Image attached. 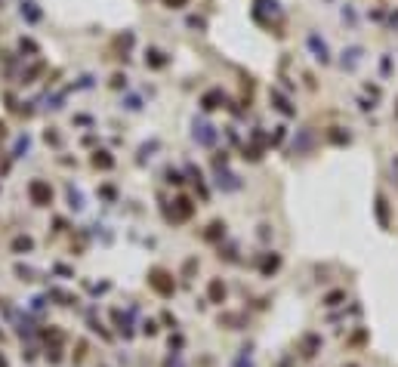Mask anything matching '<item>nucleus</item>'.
<instances>
[{
	"mask_svg": "<svg viewBox=\"0 0 398 367\" xmlns=\"http://www.w3.org/2000/svg\"><path fill=\"white\" fill-rule=\"evenodd\" d=\"M28 198L34 207H49L53 204V188H49V182L44 179H31L28 182Z\"/></svg>",
	"mask_w": 398,
	"mask_h": 367,
	"instance_id": "nucleus-1",
	"label": "nucleus"
},
{
	"mask_svg": "<svg viewBox=\"0 0 398 367\" xmlns=\"http://www.w3.org/2000/svg\"><path fill=\"white\" fill-rule=\"evenodd\" d=\"M148 284L155 287L160 296H173V293H176V284H173L170 272H164V269H151V272H148Z\"/></svg>",
	"mask_w": 398,
	"mask_h": 367,
	"instance_id": "nucleus-2",
	"label": "nucleus"
},
{
	"mask_svg": "<svg viewBox=\"0 0 398 367\" xmlns=\"http://www.w3.org/2000/svg\"><path fill=\"white\" fill-rule=\"evenodd\" d=\"M269 99H272V105H275L281 114H287V118H293V114H296V108L290 105V99H287L281 90H275V87H272V90H269Z\"/></svg>",
	"mask_w": 398,
	"mask_h": 367,
	"instance_id": "nucleus-3",
	"label": "nucleus"
},
{
	"mask_svg": "<svg viewBox=\"0 0 398 367\" xmlns=\"http://www.w3.org/2000/svg\"><path fill=\"white\" fill-rule=\"evenodd\" d=\"M194 142L198 145H213L216 142V130L210 127V123H204V121L194 123Z\"/></svg>",
	"mask_w": 398,
	"mask_h": 367,
	"instance_id": "nucleus-4",
	"label": "nucleus"
},
{
	"mask_svg": "<svg viewBox=\"0 0 398 367\" xmlns=\"http://www.w3.org/2000/svg\"><path fill=\"white\" fill-rule=\"evenodd\" d=\"M225 296H228L225 284H223L219 278H213V281L207 284V299H210V303H216V306H223V303H225Z\"/></svg>",
	"mask_w": 398,
	"mask_h": 367,
	"instance_id": "nucleus-5",
	"label": "nucleus"
},
{
	"mask_svg": "<svg viewBox=\"0 0 398 367\" xmlns=\"http://www.w3.org/2000/svg\"><path fill=\"white\" fill-rule=\"evenodd\" d=\"M225 102L223 90H210V93H204V99H201V105H204V111H213V108H219Z\"/></svg>",
	"mask_w": 398,
	"mask_h": 367,
	"instance_id": "nucleus-6",
	"label": "nucleus"
},
{
	"mask_svg": "<svg viewBox=\"0 0 398 367\" xmlns=\"http://www.w3.org/2000/svg\"><path fill=\"white\" fill-rule=\"evenodd\" d=\"M194 213V204L189 201V198H179V201H176V210H173V219H189V216Z\"/></svg>",
	"mask_w": 398,
	"mask_h": 367,
	"instance_id": "nucleus-7",
	"label": "nucleus"
},
{
	"mask_svg": "<svg viewBox=\"0 0 398 367\" xmlns=\"http://www.w3.org/2000/svg\"><path fill=\"white\" fill-rule=\"evenodd\" d=\"M145 65H148V68H164V65H167V56L160 53V49L151 46V49H145Z\"/></svg>",
	"mask_w": 398,
	"mask_h": 367,
	"instance_id": "nucleus-8",
	"label": "nucleus"
},
{
	"mask_svg": "<svg viewBox=\"0 0 398 367\" xmlns=\"http://www.w3.org/2000/svg\"><path fill=\"white\" fill-rule=\"evenodd\" d=\"M278 265H281V256H278V253H266V260H262L259 272H262V275H275Z\"/></svg>",
	"mask_w": 398,
	"mask_h": 367,
	"instance_id": "nucleus-9",
	"label": "nucleus"
},
{
	"mask_svg": "<svg viewBox=\"0 0 398 367\" xmlns=\"http://www.w3.org/2000/svg\"><path fill=\"white\" fill-rule=\"evenodd\" d=\"M309 46L315 49V56H318L321 62H330V53H327V44H324V40H318L315 34H309Z\"/></svg>",
	"mask_w": 398,
	"mask_h": 367,
	"instance_id": "nucleus-10",
	"label": "nucleus"
},
{
	"mask_svg": "<svg viewBox=\"0 0 398 367\" xmlns=\"http://www.w3.org/2000/svg\"><path fill=\"white\" fill-rule=\"evenodd\" d=\"M93 167H96V170H111V167H114V157L108 154V152H96V154H93Z\"/></svg>",
	"mask_w": 398,
	"mask_h": 367,
	"instance_id": "nucleus-11",
	"label": "nucleus"
},
{
	"mask_svg": "<svg viewBox=\"0 0 398 367\" xmlns=\"http://www.w3.org/2000/svg\"><path fill=\"white\" fill-rule=\"evenodd\" d=\"M377 222L383 225V229L389 225V204H386L383 195H377Z\"/></svg>",
	"mask_w": 398,
	"mask_h": 367,
	"instance_id": "nucleus-12",
	"label": "nucleus"
},
{
	"mask_svg": "<svg viewBox=\"0 0 398 367\" xmlns=\"http://www.w3.org/2000/svg\"><path fill=\"white\" fill-rule=\"evenodd\" d=\"M22 15H25L28 22H37V19H40V10H37L34 0H22Z\"/></svg>",
	"mask_w": 398,
	"mask_h": 367,
	"instance_id": "nucleus-13",
	"label": "nucleus"
},
{
	"mask_svg": "<svg viewBox=\"0 0 398 367\" xmlns=\"http://www.w3.org/2000/svg\"><path fill=\"white\" fill-rule=\"evenodd\" d=\"M13 250H16V253H31V250H34V241H31L28 235H19L13 241Z\"/></svg>",
	"mask_w": 398,
	"mask_h": 367,
	"instance_id": "nucleus-14",
	"label": "nucleus"
},
{
	"mask_svg": "<svg viewBox=\"0 0 398 367\" xmlns=\"http://www.w3.org/2000/svg\"><path fill=\"white\" fill-rule=\"evenodd\" d=\"M223 235H225V222H219V219H216V222H210V229L204 231V238H207V241H219Z\"/></svg>",
	"mask_w": 398,
	"mask_h": 367,
	"instance_id": "nucleus-15",
	"label": "nucleus"
},
{
	"mask_svg": "<svg viewBox=\"0 0 398 367\" xmlns=\"http://www.w3.org/2000/svg\"><path fill=\"white\" fill-rule=\"evenodd\" d=\"M318 343H321L318 336H306V339H302V355L312 358V355H315V349H318Z\"/></svg>",
	"mask_w": 398,
	"mask_h": 367,
	"instance_id": "nucleus-16",
	"label": "nucleus"
},
{
	"mask_svg": "<svg viewBox=\"0 0 398 367\" xmlns=\"http://www.w3.org/2000/svg\"><path fill=\"white\" fill-rule=\"evenodd\" d=\"M343 299H346L343 290H334V293H327V296H324V306H340Z\"/></svg>",
	"mask_w": 398,
	"mask_h": 367,
	"instance_id": "nucleus-17",
	"label": "nucleus"
},
{
	"mask_svg": "<svg viewBox=\"0 0 398 367\" xmlns=\"http://www.w3.org/2000/svg\"><path fill=\"white\" fill-rule=\"evenodd\" d=\"M68 201H71V207H74V210H80V207H83V198H80V191H74L71 185H68Z\"/></svg>",
	"mask_w": 398,
	"mask_h": 367,
	"instance_id": "nucleus-18",
	"label": "nucleus"
},
{
	"mask_svg": "<svg viewBox=\"0 0 398 367\" xmlns=\"http://www.w3.org/2000/svg\"><path fill=\"white\" fill-rule=\"evenodd\" d=\"M19 49H22V53H37V44H34V40H19Z\"/></svg>",
	"mask_w": 398,
	"mask_h": 367,
	"instance_id": "nucleus-19",
	"label": "nucleus"
},
{
	"mask_svg": "<svg viewBox=\"0 0 398 367\" xmlns=\"http://www.w3.org/2000/svg\"><path fill=\"white\" fill-rule=\"evenodd\" d=\"M167 182H173V185H182V173L170 167V170H167Z\"/></svg>",
	"mask_w": 398,
	"mask_h": 367,
	"instance_id": "nucleus-20",
	"label": "nucleus"
},
{
	"mask_svg": "<svg viewBox=\"0 0 398 367\" xmlns=\"http://www.w3.org/2000/svg\"><path fill=\"white\" fill-rule=\"evenodd\" d=\"M330 142H336V145H346V142H349V133H330Z\"/></svg>",
	"mask_w": 398,
	"mask_h": 367,
	"instance_id": "nucleus-21",
	"label": "nucleus"
},
{
	"mask_svg": "<svg viewBox=\"0 0 398 367\" xmlns=\"http://www.w3.org/2000/svg\"><path fill=\"white\" fill-rule=\"evenodd\" d=\"M244 157H250V161H259V148H253V145H244Z\"/></svg>",
	"mask_w": 398,
	"mask_h": 367,
	"instance_id": "nucleus-22",
	"label": "nucleus"
},
{
	"mask_svg": "<svg viewBox=\"0 0 398 367\" xmlns=\"http://www.w3.org/2000/svg\"><path fill=\"white\" fill-rule=\"evenodd\" d=\"M343 56H349V59H343V68H346V65L352 68V65L358 62V49H349V53H343Z\"/></svg>",
	"mask_w": 398,
	"mask_h": 367,
	"instance_id": "nucleus-23",
	"label": "nucleus"
},
{
	"mask_svg": "<svg viewBox=\"0 0 398 367\" xmlns=\"http://www.w3.org/2000/svg\"><path fill=\"white\" fill-rule=\"evenodd\" d=\"M111 87H114V90L127 87V77H124V74H114V77H111Z\"/></svg>",
	"mask_w": 398,
	"mask_h": 367,
	"instance_id": "nucleus-24",
	"label": "nucleus"
},
{
	"mask_svg": "<svg viewBox=\"0 0 398 367\" xmlns=\"http://www.w3.org/2000/svg\"><path fill=\"white\" fill-rule=\"evenodd\" d=\"M164 3L170 6V10H179V6H185V3H189V0H164Z\"/></svg>",
	"mask_w": 398,
	"mask_h": 367,
	"instance_id": "nucleus-25",
	"label": "nucleus"
},
{
	"mask_svg": "<svg viewBox=\"0 0 398 367\" xmlns=\"http://www.w3.org/2000/svg\"><path fill=\"white\" fill-rule=\"evenodd\" d=\"M22 152H28V136L19 139V145H16V154H22Z\"/></svg>",
	"mask_w": 398,
	"mask_h": 367,
	"instance_id": "nucleus-26",
	"label": "nucleus"
},
{
	"mask_svg": "<svg viewBox=\"0 0 398 367\" xmlns=\"http://www.w3.org/2000/svg\"><path fill=\"white\" fill-rule=\"evenodd\" d=\"M145 333H148V336H155V333H158V324H155V321H145Z\"/></svg>",
	"mask_w": 398,
	"mask_h": 367,
	"instance_id": "nucleus-27",
	"label": "nucleus"
},
{
	"mask_svg": "<svg viewBox=\"0 0 398 367\" xmlns=\"http://www.w3.org/2000/svg\"><path fill=\"white\" fill-rule=\"evenodd\" d=\"M189 25H191V28H204V19H198V15H191V19H189Z\"/></svg>",
	"mask_w": 398,
	"mask_h": 367,
	"instance_id": "nucleus-28",
	"label": "nucleus"
}]
</instances>
